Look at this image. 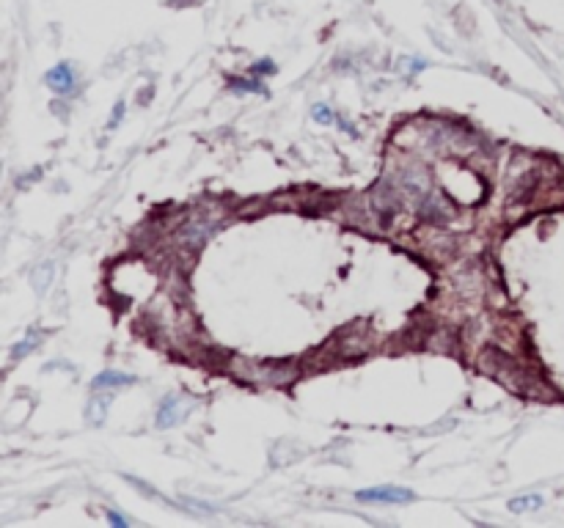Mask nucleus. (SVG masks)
<instances>
[{
  "mask_svg": "<svg viewBox=\"0 0 564 528\" xmlns=\"http://www.w3.org/2000/svg\"><path fill=\"white\" fill-rule=\"evenodd\" d=\"M355 498L364 501V503H410V501H416V493L407 490V487H391V484H386V487L361 490Z\"/></svg>",
  "mask_w": 564,
  "mask_h": 528,
  "instance_id": "1",
  "label": "nucleus"
},
{
  "mask_svg": "<svg viewBox=\"0 0 564 528\" xmlns=\"http://www.w3.org/2000/svg\"><path fill=\"white\" fill-rule=\"evenodd\" d=\"M190 402H185V399H176V396H168L166 402H163V407H160V413H157V427H173V424H179V421H185V416L190 413Z\"/></svg>",
  "mask_w": 564,
  "mask_h": 528,
  "instance_id": "2",
  "label": "nucleus"
},
{
  "mask_svg": "<svg viewBox=\"0 0 564 528\" xmlns=\"http://www.w3.org/2000/svg\"><path fill=\"white\" fill-rule=\"evenodd\" d=\"M44 83H47L55 94H69V91L74 88V72H72L69 64H58L44 74Z\"/></svg>",
  "mask_w": 564,
  "mask_h": 528,
  "instance_id": "3",
  "label": "nucleus"
},
{
  "mask_svg": "<svg viewBox=\"0 0 564 528\" xmlns=\"http://www.w3.org/2000/svg\"><path fill=\"white\" fill-rule=\"evenodd\" d=\"M135 377L124 374V371H102L91 380V388L102 391V388H124V385H133Z\"/></svg>",
  "mask_w": 564,
  "mask_h": 528,
  "instance_id": "4",
  "label": "nucleus"
},
{
  "mask_svg": "<svg viewBox=\"0 0 564 528\" xmlns=\"http://www.w3.org/2000/svg\"><path fill=\"white\" fill-rule=\"evenodd\" d=\"M542 506V498L539 495H520V498H512L509 501V509L512 512H531V509H539Z\"/></svg>",
  "mask_w": 564,
  "mask_h": 528,
  "instance_id": "5",
  "label": "nucleus"
},
{
  "mask_svg": "<svg viewBox=\"0 0 564 528\" xmlns=\"http://www.w3.org/2000/svg\"><path fill=\"white\" fill-rule=\"evenodd\" d=\"M314 121H320V124H339V127H344V130H353L350 124L339 121V116L333 113L331 107H325V105H314Z\"/></svg>",
  "mask_w": 564,
  "mask_h": 528,
  "instance_id": "6",
  "label": "nucleus"
},
{
  "mask_svg": "<svg viewBox=\"0 0 564 528\" xmlns=\"http://www.w3.org/2000/svg\"><path fill=\"white\" fill-rule=\"evenodd\" d=\"M50 281H53V264H41L34 272V289L41 295V292L50 286Z\"/></svg>",
  "mask_w": 564,
  "mask_h": 528,
  "instance_id": "7",
  "label": "nucleus"
},
{
  "mask_svg": "<svg viewBox=\"0 0 564 528\" xmlns=\"http://www.w3.org/2000/svg\"><path fill=\"white\" fill-rule=\"evenodd\" d=\"M105 410H107V399H105V396H97V399L91 402V407L86 410V416H88V421H91V424H102V418H105Z\"/></svg>",
  "mask_w": 564,
  "mask_h": 528,
  "instance_id": "8",
  "label": "nucleus"
},
{
  "mask_svg": "<svg viewBox=\"0 0 564 528\" xmlns=\"http://www.w3.org/2000/svg\"><path fill=\"white\" fill-rule=\"evenodd\" d=\"M36 341H39V333H36V330H31V333H28V338H25V341H20V344L14 347V352H11V355H14V358H22V355H28V352H31V350L36 347Z\"/></svg>",
  "mask_w": 564,
  "mask_h": 528,
  "instance_id": "9",
  "label": "nucleus"
},
{
  "mask_svg": "<svg viewBox=\"0 0 564 528\" xmlns=\"http://www.w3.org/2000/svg\"><path fill=\"white\" fill-rule=\"evenodd\" d=\"M232 91H254V94H262L265 86H262L259 80H237V83H232Z\"/></svg>",
  "mask_w": 564,
  "mask_h": 528,
  "instance_id": "10",
  "label": "nucleus"
},
{
  "mask_svg": "<svg viewBox=\"0 0 564 528\" xmlns=\"http://www.w3.org/2000/svg\"><path fill=\"white\" fill-rule=\"evenodd\" d=\"M251 74H256V77H262V74H275V64H273L270 58L254 61V66H251Z\"/></svg>",
  "mask_w": 564,
  "mask_h": 528,
  "instance_id": "11",
  "label": "nucleus"
},
{
  "mask_svg": "<svg viewBox=\"0 0 564 528\" xmlns=\"http://www.w3.org/2000/svg\"><path fill=\"white\" fill-rule=\"evenodd\" d=\"M122 119H124V102H116V110H113V119H110V124H107V127H110V130H113V127H119V124H122Z\"/></svg>",
  "mask_w": 564,
  "mask_h": 528,
  "instance_id": "12",
  "label": "nucleus"
},
{
  "mask_svg": "<svg viewBox=\"0 0 564 528\" xmlns=\"http://www.w3.org/2000/svg\"><path fill=\"white\" fill-rule=\"evenodd\" d=\"M107 520H110V523H113V526H127V523H130V520H124V517H122V515H116V512H113V509H110V515H107Z\"/></svg>",
  "mask_w": 564,
  "mask_h": 528,
  "instance_id": "13",
  "label": "nucleus"
}]
</instances>
